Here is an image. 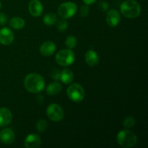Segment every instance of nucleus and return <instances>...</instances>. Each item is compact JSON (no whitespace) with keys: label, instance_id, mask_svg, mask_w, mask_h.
Instances as JSON below:
<instances>
[{"label":"nucleus","instance_id":"nucleus-22","mask_svg":"<svg viewBox=\"0 0 148 148\" xmlns=\"http://www.w3.org/2000/svg\"><path fill=\"white\" fill-rule=\"evenodd\" d=\"M136 124L135 119L133 116H127L125 118V119L123 121V127H125L127 129L132 128V127H134Z\"/></svg>","mask_w":148,"mask_h":148},{"label":"nucleus","instance_id":"nucleus-19","mask_svg":"<svg viewBox=\"0 0 148 148\" xmlns=\"http://www.w3.org/2000/svg\"><path fill=\"white\" fill-rule=\"evenodd\" d=\"M43 23L46 25H53L56 24L58 21V18H57V16H56V14L54 13H48L46 14V15L43 17Z\"/></svg>","mask_w":148,"mask_h":148},{"label":"nucleus","instance_id":"nucleus-16","mask_svg":"<svg viewBox=\"0 0 148 148\" xmlns=\"http://www.w3.org/2000/svg\"><path fill=\"white\" fill-rule=\"evenodd\" d=\"M62 86L61 83L57 81L51 82L46 88V92L49 95H58L62 91Z\"/></svg>","mask_w":148,"mask_h":148},{"label":"nucleus","instance_id":"nucleus-6","mask_svg":"<svg viewBox=\"0 0 148 148\" xmlns=\"http://www.w3.org/2000/svg\"><path fill=\"white\" fill-rule=\"evenodd\" d=\"M77 7L76 4L72 1H66L63 2L58 7V14L62 18L69 19L73 17L77 12Z\"/></svg>","mask_w":148,"mask_h":148},{"label":"nucleus","instance_id":"nucleus-20","mask_svg":"<svg viewBox=\"0 0 148 148\" xmlns=\"http://www.w3.org/2000/svg\"><path fill=\"white\" fill-rule=\"evenodd\" d=\"M77 43V40L76 37L73 36H68L65 40V45L69 49H72L76 47Z\"/></svg>","mask_w":148,"mask_h":148},{"label":"nucleus","instance_id":"nucleus-7","mask_svg":"<svg viewBox=\"0 0 148 148\" xmlns=\"http://www.w3.org/2000/svg\"><path fill=\"white\" fill-rule=\"evenodd\" d=\"M46 114L49 119L55 122L62 121L64 117L63 108L56 103L50 104L46 109Z\"/></svg>","mask_w":148,"mask_h":148},{"label":"nucleus","instance_id":"nucleus-5","mask_svg":"<svg viewBox=\"0 0 148 148\" xmlns=\"http://www.w3.org/2000/svg\"><path fill=\"white\" fill-rule=\"evenodd\" d=\"M66 94L69 99L75 103H79L85 98V90L83 87L78 83H73L69 86Z\"/></svg>","mask_w":148,"mask_h":148},{"label":"nucleus","instance_id":"nucleus-21","mask_svg":"<svg viewBox=\"0 0 148 148\" xmlns=\"http://www.w3.org/2000/svg\"><path fill=\"white\" fill-rule=\"evenodd\" d=\"M48 124L47 121L44 119H40L36 124V130L38 132H45L47 130Z\"/></svg>","mask_w":148,"mask_h":148},{"label":"nucleus","instance_id":"nucleus-28","mask_svg":"<svg viewBox=\"0 0 148 148\" xmlns=\"http://www.w3.org/2000/svg\"><path fill=\"white\" fill-rule=\"evenodd\" d=\"M82 1H83V2L85 3V4H87V5H90V4H94L97 0H82Z\"/></svg>","mask_w":148,"mask_h":148},{"label":"nucleus","instance_id":"nucleus-8","mask_svg":"<svg viewBox=\"0 0 148 148\" xmlns=\"http://www.w3.org/2000/svg\"><path fill=\"white\" fill-rule=\"evenodd\" d=\"M14 33L10 28L3 27L0 30V43L8 46L14 41Z\"/></svg>","mask_w":148,"mask_h":148},{"label":"nucleus","instance_id":"nucleus-1","mask_svg":"<svg viewBox=\"0 0 148 148\" xmlns=\"http://www.w3.org/2000/svg\"><path fill=\"white\" fill-rule=\"evenodd\" d=\"M24 86L28 92L31 93H38L44 89V79L38 74L30 73L25 77Z\"/></svg>","mask_w":148,"mask_h":148},{"label":"nucleus","instance_id":"nucleus-24","mask_svg":"<svg viewBox=\"0 0 148 148\" xmlns=\"http://www.w3.org/2000/svg\"><path fill=\"white\" fill-rule=\"evenodd\" d=\"M89 7L87 4L82 5L80 8V14L82 17H87L89 14Z\"/></svg>","mask_w":148,"mask_h":148},{"label":"nucleus","instance_id":"nucleus-9","mask_svg":"<svg viewBox=\"0 0 148 148\" xmlns=\"http://www.w3.org/2000/svg\"><path fill=\"white\" fill-rule=\"evenodd\" d=\"M120 20H121V16L116 10H110L109 11H108L106 17V20L109 27H116L119 23Z\"/></svg>","mask_w":148,"mask_h":148},{"label":"nucleus","instance_id":"nucleus-14","mask_svg":"<svg viewBox=\"0 0 148 148\" xmlns=\"http://www.w3.org/2000/svg\"><path fill=\"white\" fill-rule=\"evenodd\" d=\"M56 46L55 43L52 41H46L43 42L40 47V52L42 56H50L54 53L56 51Z\"/></svg>","mask_w":148,"mask_h":148},{"label":"nucleus","instance_id":"nucleus-10","mask_svg":"<svg viewBox=\"0 0 148 148\" xmlns=\"http://www.w3.org/2000/svg\"><path fill=\"white\" fill-rule=\"evenodd\" d=\"M24 145L27 148H38L41 145V139L36 134H28L25 139Z\"/></svg>","mask_w":148,"mask_h":148},{"label":"nucleus","instance_id":"nucleus-13","mask_svg":"<svg viewBox=\"0 0 148 148\" xmlns=\"http://www.w3.org/2000/svg\"><path fill=\"white\" fill-rule=\"evenodd\" d=\"M12 119V112L7 108H0V127H4L8 126Z\"/></svg>","mask_w":148,"mask_h":148},{"label":"nucleus","instance_id":"nucleus-26","mask_svg":"<svg viewBox=\"0 0 148 148\" xmlns=\"http://www.w3.org/2000/svg\"><path fill=\"white\" fill-rule=\"evenodd\" d=\"M7 22V16L6 15L5 13L1 12L0 13V25H4Z\"/></svg>","mask_w":148,"mask_h":148},{"label":"nucleus","instance_id":"nucleus-27","mask_svg":"<svg viewBox=\"0 0 148 148\" xmlns=\"http://www.w3.org/2000/svg\"><path fill=\"white\" fill-rule=\"evenodd\" d=\"M60 72L58 69H53L51 72V77L53 79L55 80H58L60 78Z\"/></svg>","mask_w":148,"mask_h":148},{"label":"nucleus","instance_id":"nucleus-15","mask_svg":"<svg viewBox=\"0 0 148 148\" xmlns=\"http://www.w3.org/2000/svg\"><path fill=\"white\" fill-rule=\"evenodd\" d=\"M85 62L88 66H95L99 62V56L98 54L93 50H89L86 52L85 55Z\"/></svg>","mask_w":148,"mask_h":148},{"label":"nucleus","instance_id":"nucleus-12","mask_svg":"<svg viewBox=\"0 0 148 148\" xmlns=\"http://www.w3.org/2000/svg\"><path fill=\"white\" fill-rule=\"evenodd\" d=\"M28 10L33 17H39L43 13V4L39 0H31L28 4Z\"/></svg>","mask_w":148,"mask_h":148},{"label":"nucleus","instance_id":"nucleus-2","mask_svg":"<svg viewBox=\"0 0 148 148\" xmlns=\"http://www.w3.org/2000/svg\"><path fill=\"white\" fill-rule=\"evenodd\" d=\"M120 10L125 17L134 19L138 17L141 13V6L135 0H127L121 4Z\"/></svg>","mask_w":148,"mask_h":148},{"label":"nucleus","instance_id":"nucleus-23","mask_svg":"<svg viewBox=\"0 0 148 148\" xmlns=\"http://www.w3.org/2000/svg\"><path fill=\"white\" fill-rule=\"evenodd\" d=\"M68 28V23L64 19L61 20L57 23V29L59 32H64Z\"/></svg>","mask_w":148,"mask_h":148},{"label":"nucleus","instance_id":"nucleus-17","mask_svg":"<svg viewBox=\"0 0 148 148\" xmlns=\"http://www.w3.org/2000/svg\"><path fill=\"white\" fill-rule=\"evenodd\" d=\"M59 79H61V81L64 84H70L74 79L73 72L69 69L65 68L60 72Z\"/></svg>","mask_w":148,"mask_h":148},{"label":"nucleus","instance_id":"nucleus-4","mask_svg":"<svg viewBox=\"0 0 148 148\" xmlns=\"http://www.w3.org/2000/svg\"><path fill=\"white\" fill-rule=\"evenodd\" d=\"M56 63L62 66H68L74 63L75 59V53L71 49H66L61 50L56 53Z\"/></svg>","mask_w":148,"mask_h":148},{"label":"nucleus","instance_id":"nucleus-3","mask_svg":"<svg viewBox=\"0 0 148 148\" xmlns=\"http://www.w3.org/2000/svg\"><path fill=\"white\" fill-rule=\"evenodd\" d=\"M117 143L124 148L132 147L137 143V137L130 130H123L117 134Z\"/></svg>","mask_w":148,"mask_h":148},{"label":"nucleus","instance_id":"nucleus-29","mask_svg":"<svg viewBox=\"0 0 148 148\" xmlns=\"http://www.w3.org/2000/svg\"><path fill=\"white\" fill-rule=\"evenodd\" d=\"M1 1H0V10H1Z\"/></svg>","mask_w":148,"mask_h":148},{"label":"nucleus","instance_id":"nucleus-25","mask_svg":"<svg viewBox=\"0 0 148 148\" xmlns=\"http://www.w3.org/2000/svg\"><path fill=\"white\" fill-rule=\"evenodd\" d=\"M109 6H108V4L105 1H102L99 3V9L103 12L107 11V10L108 9Z\"/></svg>","mask_w":148,"mask_h":148},{"label":"nucleus","instance_id":"nucleus-18","mask_svg":"<svg viewBox=\"0 0 148 148\" xmlns=\"http://www.w3.org/2000/svg\"><path fill=\"white\" fill-rule=\"evenodd\" d=\"M25 24V22L24 19L20 17H12L10 21V27L14 30H20V29L23 28Z\"/></svg>","mask_w":148,"mask_h":148},{"label":"nucleus","instance_id":"nucleus-11","mask_svg":"<svg viewBox=\"0 0 148 148\" xmlns=\"http://www.w3.org/2000/svg\"><path fill=\"white\" fill-rule=\"evenodd\" d=\"M0 140L5 145H11L15 140V134L12 129L5 128L0 132Z\"/></svg>","mask_w":148,"mask_h":148}]
</instances>
